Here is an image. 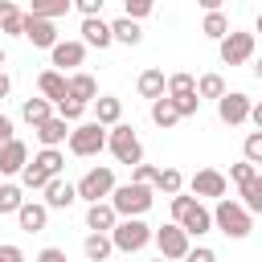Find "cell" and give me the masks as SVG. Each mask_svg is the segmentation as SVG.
<instances>
[{"mask_svg": "<svg viewBox=\"0 0 262 262\" xmlns=\"http://www.w3.org/2000/svg\"><path fill=\"white\" fill-rule=\"evenodd\" d=\"M213 229H221L225 237L242 242V237H250V229H254V213H250L242 201L221 196V201H217V209H213Z\"/></svg>", "mask_w": 262, "mask_h": 262, "instance_id": "1", "label": "cell"}, {"mask_svg": "<svg viewBox=\"0 0 262 262\" xmlns=\"http://www.w3.org/2000/svg\"><path fill=\"white\" fill-rule=\"evenodd\" d=\"M172 221H180L188 229V237H201L213 229V213L201 205V196H184V192L172 196Z\"/></svg>", "mask_w": 262, "mask_h": 262, "instance_id": "2", "label": "cell"}, {"mask_svg": "<svg viewBox=\"0 0 262 262\" xmlns=\"http://www.w3.org/2000/svg\"><path fill=\"white\" fill-rule=\"evenodd\" d=\"M111 205H115V213H119V217H143V213L156 205V196H151V184L131 180V184H115Z\"/></svg>", "mask_w": 262, "mask_h": 262, "instance_id": "3", "label": "cell"}, {"mask_svg": "<svg viewBox=\"0 0 262 262\" xmlns=\"http://www.w3.org/2000/svg\"><path fill=\"white\" fill-rule=\"evenodd\" d=\"M111 242H115V250H123V254H139L143 246L156 242V229H151L143 217H119V225L111 229Z\"/></svg>", "mask_w": 262, "mask_h": 262, "instance_id": "4", "label": "cell"}, {"mask_svg": "<svg viewBox=\"0 0 262 262\" xmlns=\"http://www.w3.org/2000/svg\"><path fill=\"white\" fill-rule=\"evenodd\" d=\"M106 147H111V156L119 160V164H139L143 160V143H139V135H135V127L131 123H115L111 131H106Z\"/></svg>", "mask_w": 262, "mask_h": 262, "instance_id": "5", "label": "cell"}, {"mask_svg": "<svg viewBox=\"0 0 262 262\" xmlns=\"http://www.w3.org/2000/svg\"><path fill=\"white\" fill-rule=\"evenodd\" d=\"M102 147H106V127H102L98 119L74 123V131H70V151H74V156H98Z\"/></svg>", "mask_w": 262, "mask_h": 262, "instance_id": "6", "label": "cell"}, {"mask_svg": "<svg viewBox=\"0 0 262 262\" xmlns=\"http://www.w3.org/2000/svg\"><path fill=\"white\" fill-rule=\"evenodd\" d=\"M111 192H115V172H111V164H98V168H90V172L78 180V201H86V205L106 201Z\"/></svg>", "mask_w": 262, "mask_h": 262, "instance_id": "7", "label": "cell"}, {"mask_svg": "<svg viewBox=\"0 0 262 262\" xmlns=\"http://www.w3.org/2000/svg\"><path fill=\"white\" fill-rule=\"evenodd\" d=\"M254 37L258 33H242V29H229L221 41H217V53L225 66H246L254 57Z\"/></svg>", "mask_w": 262, "mask_h": 262, "instance_id": "8", "label": "cell"}, {"mask_svg": "<svg viewBox=\"0 0 262 262\" xmlns=\"http://www.w3.org/2000/svg\"><path fill=\"white\" fill-rule=\"evenodd\" d=\"M156 250L168 258V262H176V258H184L192 246H188V229L180 225V221H168V225H160L156 229Z\"/></svg>", "mask_w": 262, "mask_h": 262, "instance_id": "9", "label": "cell"}, {"mask_svg": "<svg viewBox=\"0 0 262 262\" xmlns=\"http://www.w3.org/2000/svg\"><path fill=\"white\" fill-rule=\"evenodd\" d=\"M20 37L33 45V49H53L61 37H57V25L49 20V16H33V12H25V29H20Z\"/></svg>", "mask_w": 262, "mask_h": 262, "instance_id": "10", "label": "cell"}, {"mask_svg": "<svg viewBox=\"0 0 262 262\" xmlns=\"http://www.w3.org/2000/svg\"><path fill=\"white\" fill-rule=\"evenodd\" d=\"M250 94H242V90H225L221 98H217V119L221 123H229V127H242L246 119H250Z\"/></svg>", "mask_w": 262, "mask_h": 262, "instance_id": "11", "label": "cell"}, {"mask_svg": "<svg viewBox=\"0 0 262 262\" xmlns=\"http://www.w3.org/2000/svg\"><path fill=\"white\" fill-rule=\"evenodd\" d=\"M86 49H90L86 41H57V45L49 49V61H53V70L66 74V70H78V66L86 61Z\"/></svg>", "mask_w": 262, "mask_h": 262, "instance_id": "12", "label": "cell"}, {"mask_svg": "<svg viewBox=\"0 0 262 262\" xmlns=\"http://www.w3.org/2000/svg\"><path fill=\"white\" fill-rule=\"evenodd\" d=\"M225 188H229V180L217 172V168H201V172H192V180H188V192L192 196H225Z\"/></svg>", "mask_w": 262, "mask_h": 262, "instance_id": "13", "label": "cell"}, {"mask_svg": "<svg viewBox=\"0 0 262 262\" xmlns=\"http://www.w3.org/2000/svg\"><path fill=\"white\" fill-rule=\"evenodd\" d=\"M33 131H37L41 147H61V143H70L74 123H70V119H61V115H49V119H45V123H37Z\"/></svg>", "mask_w": 262, "mask_h": 262, "instance_id": "14", "label": "cell"}, {"mask_svg": "<svg viewBox=\"0 0 262 262\" xmlns=\"http://www.w3.org/2000/svg\"><path fill=\"white\" fill-rule=\"evenodd\" d=\"M25 164H29V147H25V139L12 135L8 143H0V176H20Z\"/></svg>", "mask_w": 262, "mask_h": 262, "instance_id": "15", "label": "cell"}, {"mask_svg": "<svg viewBox=\"0 0 262 262\" xmlns=\"http://www.w3.org/2000/svg\"><path fill=\"white\" fill-rule=\"evenodd\" d=\"M37 90L57 106L61 98H70V78H66L61 70H41V74H37Z\"/></svg>", "mask_w": 262, "mask_h": 262, "instance_id": "16", "label": "cell"}, {"mask_svg": "<svg viewBox=\"0 0 262 262\" xmlns=\"http://www.w3.org/2000/svg\"><path fill=\"white\" fill-rule=\"evenodd\" d=\"M115 225H119V213H115L111 201H94V205H86V229H94V233H111Z\"/></svg>", "mask_w": 262, "mask_h": 262, "instance_id": "17", "label": "cell"}, {"mask_svg": "<svg viewBox=\"0 0 262 262\" xmlns=\"http://www.w3.org/2000/svg\"><path fill=\"white\" fill-rule=\"evenodd\" d=\"M82 41L90 49H106V45H115V33L102 16H82Z\"/></svg>", "mask_w": 262, "mask_h": 262, "instance_id": "18", "label": "cell"}, {"mask_svg": "<svg viewBox=\"0 0 262 262\" xmlns=\"http://www.w3.org/2000/svg\"><path fill=\"white\" fill-rule=\"evenodd\" d=\"M41 192H45V205H49V209H70V205L78 201V184L61 180V176H53V180H49Z\"/></svg>", "mask_w": 262, "mask_h": 262, "instance_id": "19", "label": "cell"}, {"mask_svg": "<svg viewBox=\"0 0 262 262\" xmlns=\"http://www.w3.org/2000/svg\"><path fill=\"white\" fill-rule=\"evenodd\" d=\"M16 221H20L25 233H41L45 221H49V205H45V201H25V205L16 209Z\"/></svg>", "mask_w": 262, "mask_h": 262, "instance_id": "20", "label": "cell"}, {"mask_svg": "<svg viewBox=\"0 0 262 262\" xmlns=\"http://www.w3.org/2000/svg\"><path fill=\"white\" fill-rule=\"evenodd\" d=\"M135 90L143 94V98H164L168 94V78H164V70H156V66H147L143 74H139V82H135Z\"/></svg>", "mask_w": 262, "mask_h": 262, "instance_id": "21", "label": "cell"}, {"mask_svg": "<svg viewBox=\"0 0 262 262\" xmlns=\"http://www.w3.org/2000/svg\"><path fill=\"white\" fill-rule=\"evenodd\" d=\"M94 119H98L102 127H115V123L123 119V98H115V94H98V98H94Z\"/></svg>", "mask_w": 262, "mask_h": 262, "instance_id": "22", "label": "cell"}, {"mask_svg": "<svg viewBox=\"0 0 262 262\" xmlns=\"http://www.w3.org/2000/svg\"><path fill=\"white\" fill-rule=\"evenodd\" d=\"M82 254H86V262H106V258L115 254L111 233H94V229H90V237L82 242Z\"/></svg>", "mask_w": 262, "mask_h": 262, "instance_id": "23", "label": "cell"}, {"mask_svg": "<svg viewBox=\"0 0 262 262\" xmlns=\"http://www.w3.org/2000/svg\"><path fill=\"white\" fill-rule=\"evenodd\" d=\"M111 33H115V41H119V45H139V41H143L139 20H135V16H127V12H123L119 20H111Z\"/></svg>", "mask_w": 262, "mask_h": 262, "instance_id": "24", "label": "cell"}, {"mask_svg": "<svg viewBox=\"0 0 262 262\" xmlns=\"http://www.w3.org/2000/svg\"><path fill=\"white\" fill-rule=\"evenodd\" d=\"M70 94L74 98H82L86 106L98 98V82H94V74H86V70H78V74H70Z\"/></svg>", "mask_w": 262, "mask_h": 262, "instance_id": "25", "label": "cell"}, {"mask_svg": "<svg viewBox=\"0 0 262 262\" xmlns=\"http://www.w3.org/2000/svg\"><path fill=\"white\" fill-rule=\"evenodd\" d=\"M49 115H53V102H49L45 94H41V98H25V102H20V119H25L29 127H37V123H45Z\"/></svg>", "mask_w": 262, "mask_h": 262, "instance_id": "26", "label": "cell"}, {"mask_svg": "<svg viewBox=\"0 0 262 262\" xmlns=\"http://www.w3.org/2000/svg\"><path fill=\"white\" fill-rule=\"evenodd\" d=\"M151 123H156V127H164V131L180 123V111H176L172 94H164V98H156V102H151Z\"/></svg>", "mask_w": 262, "mask_h": 262, "instance_id": "27", "label": "cell"}, {"mask_svg": "<svg viewBox=\"0 0 262 262\" xmlns=\"http://www.w3.org/2000/svg\"><path fill=\"white\" fill-rule=\"evenodd\" d=\"M20 29H25V12H20L12 0H0V33L20 37Z\"/></svg>", "mask_w": 262, "mask_h": 262, "instance_id": "28", "label": "cell"}, {"mask_svg": "<svg viewBox=\"0 0 262 262\" xmlns=\"http://www.w3.org/2000/svg\"><path fill=\"white\" fill-rule=\"evenodd\" d=\"M237 192H242V205L250 213H262V172H254L246 184H237Z\"/></svg>", "mask_w": 262, "mask_h": 262, "instance_id": "29", "label": "cell"}, {"mask_svg": "<svg viewBox=\"0 0 262 262\" xmlns=\"http://www.w3.org/2000/svg\"><path fill=\"white\" fill-rule=\"evenodd\" d=\"M70 8H74V0H33V4H29V12H33V16H49V20L66 16Z\"/></svg>", "mask_w": 262, "mask_h": 262, "instance_id": "30", "label": "cell"}, {"mask_svg": "<svg viewBox=\"0 0 262 262\" xmlns=\"http://www.w3.org/2000/svg\"><path fill=\"white\" fill-rule=\"evenodd\" d=\"M201 33L209 37V41H221L225 33H229V20H225V12L217 8V12H205V20H201Z\"/></svg>", "mask_w": 262, "mask_h": 262, "instance_id": "31", "label": "cell"}, {"mask_svg": "<svg viewBox=\"0 0 262 262\" xmlns=\"http://www.w3.org/2000/svg\"><path fill=\"white\" fill-rule=\"evenodd\" d=\"M151 188H160V192H168V196L184 192V176H180V168H160V176H156Z\"/></svg>", "mask_w": 262, "mask_h": 262, "instance_id": "32", "label": "cell"}, {"mask_svg": "<svg viewBox=\"0 0 262 262\" xmlns=\"http://www.w3.org/2000/svg\"><path fill=\"white\" fill-rule=\"evenodd\" d=\"M196 94L217 102V98L225 94V78H221V74H201V78H196Z\"/></svg>", "mask_w": 262, "mask_h": 262, "instance_id": "33", "label": "cell"}, {"mask_svg": "<svg viewBox=\"0 0 262 262\" xmlns=\"http://www.w3.org/2000/svg\"><path fill=\"white\" fill-rule=\"evenodd\" d=\"M33 160H37V164H41V168H45L49 176H61V168H66V156H61L57 147H41V151H37Z\"/></svg>", "mask_w": 262, "mask_h": 262, "instance_id": "34", "label": "cell"}, {"mask_svg": "<svg viewBox=\"0 0 262 262\" xmlns=\"http://www.w3.org/2000/svg\"><path fill=\"white\" fill-rule=\"evenodd\" d=\"M49 180H53V176H49L37 160H29V164H25V172H20V184H25V188H45Z\"/></svg>", "mask_w": 262, "mask_h": 262, "instance_id": "35", "label": "cell"}, {"mask_svg": "<svg viewBox=\"0 0 262 262\" xmlns=\"http://www.w3.org/2000/svg\"><path fill=\"white\" fill-rule=\"evenodd\" d=\"M25 184H0V213H16L25 205Z\"/></svg>", "mask_w": 262, "mask_h": 262, "instance_id": "36", "label": "cell"}, {"mask_svg": "<svg viewBox=\"0 0 262 262\" xmlns=\"http://www.w3.org/2000/svg\"><path fill=\"white\" fill-rule=\"evenodd\" d=\"M172 102H176L180 119H188V115H196V111H201V102H205V98H201L196 90H184V94H172Z\"/></svg>", "mask_w": 262, "mask_h": 262, "instance_id": "37", "label": "cell"}, {"mask_svg": "<svg viewBox=\"0 0 262 262\" xmlns=\"http://www.w3.org/2000/svg\"><path fill=\"white\" fill-rule=\"evenodd\" d=\"M57 115H61V119H70V123H82V115H86V102L70 94V98H61V102H57Z\"/></svg>", "mask_w": 262, "mask_h": 262, "instance_id": "38", "label": "cell"}, {"mask_svg": "<svg viewBox=\"0 0 262 262\" xmlns=\"http://www.w3.org/2000/svg\"><path fill=\"white\" fill-rule=\"evenodd\" d=\"M242 156H246L250 164H262V131H250V135H246V143H242Z\"/></svg>", "mask_w": 262, "mask_h": 262, "instance_id": "39", "label": "cell"}, {"mask_svg": "<svg viewBox=\"0 0 262 262\" xmlns=\"http://www.w3.org/2000/svg\"><path fill=\"white\" fill-rule=\"evenodd\" d=\"M184 90H196V78L180 70V74H172V78H168V94H184Z\"/></svg>", "mask_w": 262, "mask_h": 262, "instance_id": "40", "label": "cell"}, {"mask_svg": "<svg viewBox=\"0 0 262 262\" xmlns=\"http://www.w3.org/2000/svg\"><path fill=\"white\" fill-rule=\"evenodd\" d=\"M254 172H258V164H250L246 156H242V164H229V180H233V184H246Z\"/></svg>", "mask_w": 262, "mask_h": 262, "instance_id": "41", "label": "cell"}, {"mask_svg": "<svg viewBox=\"0 0 262 262\" xmlns=\"http://www.w3.org/2000/svg\"><path fill=\"white\" fill-rule=\"evenodd\" d=\"M156 176H160L156 164H143V160H139V164L131 168V180H139V184H156Z\"/></svg>", "mask_w": 262, "mask_h": 262, "instance_id": "42", "label": "cell"}, {"mask_svg": "<svg viewBox=\"0 0 262 262\" xmlns=\"http://www.w3.org/2000/svg\"><path fill=\"white\" fill-rule=\"evenodd\" d=\"M151 8H156V0H127V16H135V20L151 16Z\"/></svg>", "mask_w": 262, "mask_h": 262, "instance_id": "43", "label": "cell"}, {"mask_svg": "<svg viewBox=\"0 0 262 262\" xmlns=\"http://www.w3.org/2000/svg\"><path fill=\"white\" fill-rule=\"evenodd\" d=\"M184 262H217V254H213L209 246H196V250H188V254H184Z\"/></svg>", "mask_w": 262, "mask_h": 262, "instance_id": "44", "label": "cell"}, {"mask_svg": "<svg viewBox=\"0 0 262 262\" xmlns=\"http://www.w3.org/2000/svg\"><path fill=\"white\" fill-rule=\"evenodd\" d=\"M102 4H106V0H74V8H78L82 16H98V12H102Z\"/></svg>", "mask_w": 262, "mask_h": 262, "instance_id": "45", "label": "cell"}, {"mask_svg": "<svg viewBox=\"0 0 262 262\" xmlns=\"http://www.w3.org/2000/svg\"><path fill=\"white\" fill-rule=\"evenodd\" d=\"M0 262H25V250L12 246V242H4V246H0Z\"/></svg>", "mask_w": 262, "mask_h": 262, "instance_id": "46", "label": "cell"}, {"mask_svg": "<svg viewBox=\"0 0 262 262\" xmlns=\"http://www.w3.org/2000/svg\"><path fill=\"white\" fill-rule=\"evenodd\" d=\"M37 262H66V250H57V246H45V250L37 254Z\"/></svg>", "mask_w": 262, "mask_h": 262, "instance_id": "47", "label": "cell"}, {"mask_svg": "<svg viewBox=\"0 0 262 262\" xmlns=\"http://www.w3.org/2000/svg\"><path fill=\"white\" fill-rule=\"evenodd\" d=\"M8 139H12V119L0 111V143H8Z\"/></svg>", "mask_w": 262, "mask_h": 262, "instance_id": "48", "label": "cell"}, {"mask_svg": "<svg viewBox=\"0 0 262 262\" xmlns=\"http://www.w3.org/2000/svg\"><path fill=\"white\" fill-rule=\"evenodd\" d=\"M250 123L262 131V102H254V106H250Z\"/></svg>", "mask_w": 262, "mask_h": 262, "instance_id": "49", "label": "cell"}, {"mask_svg": "<svg viewBox=\"0 0 262 262\" xmlns=\"http://www.w3.org/2000/svg\"><path fill=\"white\" fill-rule=\"evenodd\" d=\"M8 90H12V78L0 70V98H8Z\"/></svg>", "mask_w": 262, "mask_h": 262, "instance_id": "50", "label": "cell"}, {"mask_svg": "<svg viewBox=\"0 0 262 262\" xmlns=\"http://www.w3.org/2000/svg\"><path fill=\"white\" fill-rule=\"evenodd\" d=\"M196 4H201V8H205V12H217V8H221V4H225V0H196Z\"/></svg>", "mask_w": 262, "mask_h": 262, "instance_id": "51", "label": "cell"}, {"mask_svg": "<svg viewBox=\"0 0 262 262\" xmlns=\"http://www.w3.org/2000/svg\"><path fill=\"white\" fill-rule=\"evenodd\" d=\"M254 78H258V82H262V57H258V61H254Z\"/></svg>", "mask_w": 262, "mask_h": 262, "instance_id": "52", "label": "cell"}, {"mask_svg": "<svg viewBox=\"0 0 262 262\" xmlns=\"http://www.w3.org/2000/svg\"><path fill=\"white\" fill-rule=\"evenodd\" d=\"M254 33H262V12H258V20H254Z\"/></svg>", "mask_w": 262, "mask_h": 262, "instance_id": "53", "label": "cell"}, {"mask_svg": "<svg viewBox=\"0 0 262 262\" xmlns=\"http://www.w3.org/2000/svg\"><path fill=\"white\" fill-rule=\"evenodd\" d=\"M4 61H8V53H4V45H0V66H4Z\"/></svg>", "mask_w": 262, "mask_h": 262, "instance_id": "54", "label": "cell"}, {"mask_svg": "<svg viewBox=\"0 0 262 262\" xmlns=\"http://www.w3.org/2000/svg\"><path fill=\"white\" fill-rule=\"evenodd\" d=\"M160 262H168V258H164V254H160Z\"/></svg>", "mask_w": 262, "mask_h": 262, "instance_id": "55", "label": "cell"}]
</instances>
